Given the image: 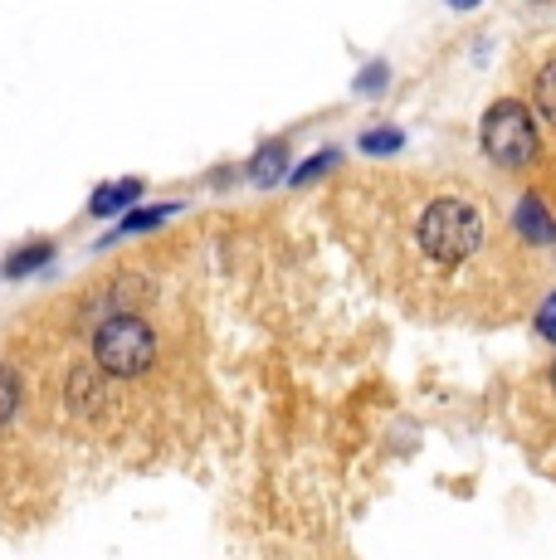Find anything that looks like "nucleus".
<instances>
[{"label": "nucleus", "mask_w": 556, "mask_h": 560, "mask_svg": "<svg viewBox=\"0 0 556 560\" xmlns=\"http://www.w3.org/2000/svg\"><path fill=\"white\" fill-rule=\"evenodd\" d=\"M401 147H405V137L395 132V127H377V132L361 137V152L367 156H391V152H401Z\"/></svg>", "instance_id": "423d86ee"}, {"label": "nucleus", "mask_w": 556, "mask_h": 560, "mask_svg": "<svg viewBox=\"0 0 556 560\" xmlns=\"http://www.w3.org/2000/svg\"><path fill=\"white\" fill-rule=\"evenodd\" d=\"M15 409H20V381L10 365H0V429L15 419Z\"/></svg>", "instance_id": "0eeeda50"}, {"label": "nucleus", "mask_w": 556, "mask_h": 560, "mask_svg": "<svg viewBox=\"0 0 556 560\" xmlns=\"http://www.w3.org/2000/svg\"><path fill=\"white\" fill-rule=\"evenodd\" d=\"M341 224L371 278L420 317L502 322L532 298V244L474 186L430 176L351 186Z\"/></svg>", "instance_id": "f257e3e1"}, {"label": "nucleus", "mask_w": 556, "mask_h": 560, "mask_svg": "<svg viewBox=\"0 0 556 560\" xmlns=\"http://www.w3.org/2000/svg\"><path fill=\"white\" fill-rule=\"evenodd\" d=\"M278 166H283V147H269V152L254 161V180H259V186H269V180H278Z\"/></svg>", "instance_id": "9d476101"}, {"label": "nucleus", "mask_w": 556, "mask_h": 560, "mask_svg": "<svg viewBox=\"0 0 556 560\" xmlns=\"http://www.w3.org/2000/svg\"><path fill=\"white\" fill-rule=\"evenodd\" d=\"M552 385H556V365H552Z\"/></svg>", "instance_id": "ddd939ff"}, {"label": "nucleus", "mask_w": 556, "mask_h": 560, "mask_svg": "<svg viewBox=\"0 0 556 560\" xmlns=\"http://www.w3.org/2000/svg\"><path fill=\"white\" fill-rule=\"evenodd\" d=\"M93 365L113 381H137L157 365V327L137 312H113L93 331Z\"/></svg>", "instance_id": "f03ea898"}, {"label": "nucleus", "mask_w": 556, "mask_h": 560, "mask_svg": "<svg viewBox=\"0 0 556 560\" xmlns=\"http://www.w3.org/2000/svg\"><path fill=\"white\" fill-rule=\"evenodd\" d=\"M181 205H152V210H142V214H127L123 220V234H132V230H152V224H162V220H171Z\"/></svg>", "instance_id": "1a4fd4ad"}, {"label": "nucleus", "mask_w": 556, "mask_h": 560, "mask_svg": "<svg viewBox=\"0 0 556 560\" xmlns=\"http://www.w3.org/2000/svg\"><path fill=\"white\" fill-rule=\"evenodd\" d=\"M512 230L522 234V240L532 244V249H552L556 244V224L547 220V210H542L537 200H522L518 214H512Z\"/></svg>", "instance_id": "20e7f679"}, {"label": "nucleus", "mask_w": 556, "mask_h": 560, "mask_svg": "<svg viewBox=\"0 0 556 560\" xmlns=\"http://www.w3.org/2000/svg\"><path fill=\"white\" fill-rule=\"evenodd\" d=\"M137 196H142V180H117V186H103L99 196H93L89 210L93 214H117L123 205H132Z\"/></svg>", "instance_id": "39448f33"}, {"label": "nucleus", "mask_w": 556, "mask_h": 560, "mask_svg": "<svg viewBox=\"0 0 556 560\" xmlns=\"http://www.w3.org/2000/svg\"><path fill=\"white\" fill-rule=\"evenodd\" d=\"M537 331L547 341H556V293L547 298V303H542V312H537Z\"/></svg>", "instance_id": "9b49d317"}, {"label": "nucleus", "mask_w": 556, "mask_h": 560, "mask_svg": "<svg viewBox=\"0 0 556 560\" xmlns=\"http://www.w3.org/2000/svg\"><path fill=\"white\" fill-rule=\"evenodd\" d=\"M449 5H454V10H474L478 0H449Z\"/></svg>", "instance_id": "f8f14e48"}, {"label": "nucleus", "mask_w": 556, "mask_h": 560, "mask_svg": "<svg viewBox=\"0 0 556 560\" xmlns=\"http://www.w3.org/2000/svg\"><path fill=\"white\" fill-rule=\"evenodd\" d=\"M484 152L498 171H528L542 152V132H537V117L528 113L518 98H502L488 107L484 117Z\"/></svg>", "instance_id": "7ed1b4c3"}, {"label": "nucleus", "mask_w": 556, "mask_h": 560, "mask_svg": "<svg viewBox=\"0 0 556 560\" xmlns=\"http://www.w3.org/2000/svg\"><path fill=\"white\" fill-rule=\"evenodd\" d=\"M49 258V244H30L25 254H15V258H5V278H25L30 268H39Z\"/></svg>", "instance_id": "6e6552de"}]
</instances>
